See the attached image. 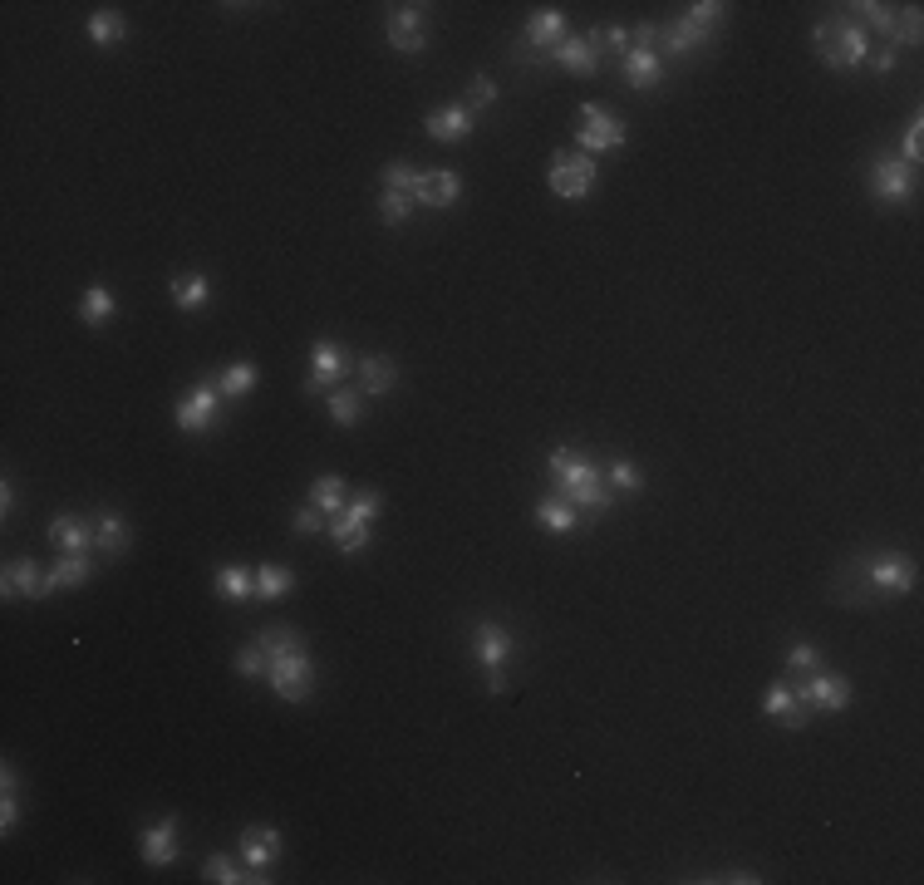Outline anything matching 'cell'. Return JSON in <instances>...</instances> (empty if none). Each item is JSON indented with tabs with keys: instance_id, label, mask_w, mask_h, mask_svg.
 Masks as SVG:
<instances>
[{
	"instance_id": "48",
	"label": "cell",
	"mask_w": 924,
	"mask_h": 885,
	"mask_svg": "<svg viewBox=\"0 0 924 885\" xmlns=\"http://www.w3.org/2000/svg\"><path fill=\"white\" fill-rule=\"evenodd\" d=\"M900 45H920V5H905V20L895 25V50Z\"/></svg>"
},
{
	"instance_id": "28",
	"label": "cell",
	"mask_w": 924,
	"mask_h": 885,
	"mask_svg": "<svg viewBox=\"0 0 924 885\" xmlns=\"http://www.w3.org/2000/svg\"><path fill=\"white\" fill-rule=\"evenodd\" d=\"M123 35H128V25H123V15H118V10L104 5V10H94V15H89V40H94L99 50H114Z\"/></svg>"
},
{
	"instance_id": "14",
	"label": "cell",
	"mask_w": 924,
	"mask_h": 885,
	"mask_svg": "<svg viewBox=\"0 0 924 885\" xmlns=\"http://www.w3.org/2000/svg\"><path fill=\"white\" fill-rule=\"evenodd\" d=\"M0 595H5V600H15V595H25V600H45V595H50V586H45L40 566H35L30 556H20V561H5Z\"/></svg>"
},
{
	"instance_id": "36",
	"label": "cell",
	"mask_w": 924,
	"mask_h": 885,
	"mask_svg": "<svg viewBox=\"0 0 924 885\" xmlns=\"http://www.w3.org/2000/svg\"><path fill=\"white\" fill-rule=\"evenodd\" d=\"M856 15H861V20H856L861 30L870 25V30L890 35V45H895V10H890V5H880V0H861V5H856Z\"/></svg>"
},
{
	"instance_id": "3",
	"label": "cell",
	"mask_w": 924,
	"mask_h": 885,
	"mask_svg": "<svg viewBox=\"0 0 924 885\" xmlns=\"http://www.w3.org/2000/svg\"><path fill=\"white\" fill-rule=\"evenodd\" d=\"M472 649H477V659H482V669H487V694H507V659H512V635H507L497 620H482V625H477V640H472Z\"/></svg>"
},
{
	"instance_id": "25",
	"label": "cell",
	"mask_w": 924,
	"mask_h": 885,
	"mask_svg": "<svg viewBox=\"0 0 924 885\" xmlns=\"http://www.w3.org/2000/svg\"><path fill=\"white\" fill-rule=\"evenodd\" d=\"M536 522L546 531H556V536H566V531L580 527V512L566 502V497H541V502H536Z\"/></svg>"
},
{
	"instance_id": "40",
	"label": "cell",
	"mask_w": 924,
	"mask_h": 885,
	"mask_svg": "<svg viewBox=\"0 0 924 885\" xmlns=\"http://www.w3.org/2000/svg\"><path fill=\"white\" fill-rule=\"evenodd\" d=\"M330 541H335L340 551H359V546L369 541V527H359V522H349V517H335V522H330Z\"/></svg>"
},
{
	"instance_id": "12",
	"label": "cell",
	"mask_w": 924,
	"mask_h": 885,
	"mask_svg": "<svg viewBox=\"0 0 924 885\" xmlns=\"http://www.w3.org/2000/svg\"><path fill=\"white\" fill-rule=\"evenodd\" d=\"M866 576L870 586L885 590V595H910L915 590V561L900 556V551H880V556H870Z\"/></svg>"
},
{
	"instance_id": "30",
	"label": "cell",
	"mask_w": 924,
	"mask_h": 885,
	"mask_svg": "<svg viewBox=\"0 0 924 885\" xmlns=\"http://www.w3.org/2000/svg\"><path fill=\"white\" fill-rule=\"evenodd\" d=\"M625 79H630V89H654V84L664 79V64H659V55L630 50V55H625Z\"/></svg>"
},
{
	"instance_id": "27",
	"label": "cell",
	"mask_w": 924,
	"mask_h": 885,
	"mask_svg": "<svg viewBox=\"0 0 924 885\" xmlns=\"http://www.w3.org/2000/svg\"><path fill=\"white\" fill-rule=\"evenodd\" d=\"M94 546H99V551H109V556H123V551L133 546V536H128V527H123V517H118V512H99Z\"/></svg>"
},
{
	"instance_id": "11",
	"label": "cell",
	"mask_w": 924,
	"mask_h": 885,
	"mask_svg": "<svg viewBox=\"0 0 924 885\" xmlns=\"http://www.w3.org/2000/svg\"><path fill=\"white\" fill-rule=\"evenodd\" d=\"M792 694H797V704H807V708H831V713H841V708L851 704V679L811 669V674L797 684V689H792Z\"/></svg>"
},
{
	"instance_id": "38",
	"label": "cell",
	"mask_w": 924,
	"mask_h": 885,
	"mask_svg": "<svg viewBox=\"0 0 924 885\" xmlns=\"http://www.w3.org/2000/svg\"><path fill=\"white\" fill-rule=\"evenodd\" d=\"M359 399H364L359 389H335V394H330V418H335V423H345V428L349 423H359V413H364Z\"/></svg>"
},
{
	"instance_id": "34",
	"label": "cell",
	"mask_w": 924,
	"mask_h": 885,
	"mask_svg": "<svg viewBox=\"0 0 924 885\" xmlns=\"http://www.w3.org/2000/svg\"><path fill=\"white\" fill-rule=\"evenodd\" d=\"M20 822V797H15V767H0V831H15Z\"/></svg>"
},
{
	"instance_id": "5",
	"label": "cell",
	"mask_w": 924,
	"mask_h": 885,
	"mask_svg": "<svg viewBox=\"0 0 924 885\" xmlns=\"http://www.w3.org/2000/svg\"><path fill=\"white\" fill-rule=\"evenodd\" d=\"M576 138H580V153L625 148V123L615 114H605L600 104H580L576 109Z\"/></svg>"
},
{
	"instance_id": "32",
	"label": "cell",
	"mask_w": 924,
	"mask_h": 885,
	"mask_svg": "<svg viewBox=\"0 0 924 885\" xmlns=\"http://www.w3.org/2000/svg\"><path fill=\"white\" fill-rule=\"evenodd\" d=\"M256 645L266 649V659H281V654H295L300 645V630H290V625H271V630H261L256 635Z\"/></svg>"
},
{
	"instance_id": "22",
	"label": "cell",
	"mask_w": 924,
	"mask_h": 885,
	"mask_svg": "<svg viewBox=\"0 0 924 885\" xmlns=\"http://www.w3.org/2000/svg\"><path fill=\"white\" fill-rule=\"evenodd\" d=\"M50 546H55L59 556L89 551V546H94V531L84 527L79 517H55V522H50Z\"/></svg>"
},
{
	"instance_id": "10",
	"label": "cell",
	"mask_w": 924,
	"mask_h": 885,
	"mask_svg": "<svg viewBox=\"0 0 924 885\" xmlns=\"http://www.w3.org/2000/svg\"><path fill=\"white\" fill-rule=\"evenodd\" d=\"M384 35H389V45L399 55H418L428 45V5H394Z\"/></svg>"
},
{
	"instance_id": "6",
	"label": "cell",
	"mask_w": 924,
	"mask_h": 885,
	"mask_svg": "<svg viewBox=\"0 0 924 885\" xmlns=\"http://www.w3.org/2000/svg\"><path fill=\"white\" fill-rule=\"evenodd\" d=\"M870 192L880 197V202H910L915 197V168L910 163H900L895 153H880L875 163H870Z\"/></svg>"
},
{
	"instance_id": "41",
	"label": "cell",
	"mask_w": 924,
	"mask_h": 885,
	"mask_svg": "<svg viewBox=\"0 0 924 885\" xmlns=\"http://www.w3.org/2000/svg\"><path fill=\"white\" fill-rule=\"evenodd\" d=\"M487 104H497V79L492 74H472V84H467V114L477 118V109H487Z\"/></svg>"
},
{
	"instance_id": "42",
	"label": "cell",
	"mask_w": 924,
	"mask_h": 885,
	"mask_svg": "<svg viewBox=\"0 0 924 885\" xmlns=\"http://www.w3.org/2000/svg\"><path fill=\"white\" fill-rule=\"evenodd\" d=\"M379 507H384V502H379V492H359V497H349L345 502V512H340V517L359 522V527H369V522L379 517Z\"/></svg>"
},
{
	"instance_id": "45",
	"label": "cell",
	"mask_w": 924,
	"mask_h": 885,
	"mask_svg": "<svg viewBox=\"0 0 924 885\" xmlns=\"http://www.w3.org/2000/svg\"><path fill=\"white\" fill-rule=\"evenodd\" d=\"M325 527H330V517H325L315 502H310V507H300V512H295V522H290L295 536H315V531H325Z\"/></svg>"
},
{
	"instance_id": "1",
	"label": "cell",
	"mask_w": 924,
	"mask_h": 885,
	"mask_svg": "<svg viewBox=\"0 0 924 885\" xmlns=\"http://www.w3.org/2000/svg\"><path fill=\"white\" fill-rule=\"evenodd\" d=\"M546 472L556 482V497H566L576 512H605L610 507V487H605V472L595 468L585 453L576 448H556L546 458Z\"/></svg>"
},
{
	"instance_id": "4",
	"label": "cell",
	"mask_w": 924,
	"mask_h": 885,
	"mask_svg": "<svg viewBox=\"0 0 924 885\" xmlns=\"http://www.w3.org/2000/svg\"><path fill=\"white\" fill-rule=\"evenodd\" d=\"M551 192L556 197H566V202H580V197H590V187H595V177H600V168H595V158L590 153H556L551 158Z\"/></svg>"
},
{
	"instance_id": "7",
	"label": "cell",
	"mask_w": 924,
	"mask_h": 885,
	"mask_svg": "<svg viewBox=\"0 0 924 885\" xmlns=\"http://www.w3.org/2000/svg\"><path fill=\"white\" fill-rule=\"evenodd\" d=\"M222 389L212 384V379H202V384H192V394H182V404H177V428L182 433H207L212 423H217V413H222Z\"/></svg>"
},
{
	"instance_id": "35",
	"label": "cell",
	"mask_w": 924,
	"mask_h": 885,
	"mask_svg": "<svg viewBox=\"0 0 924 885\" xmlns=\"http://www.w3.org/2000/svg\"><path fill=\"white\" fill-rule=\"evenodd\" d=\"M217 595H227V600L241 605V600H251V595H256V581H251L241 566H222V571H217Z\"/></svg>"
},
{
	"instance_id": "37",
	"label": "cell",
	"mask_w": 924,
	"mask_h": 885,
	"mask_svg": "<svg viewBox=\"0 0 924 885\" xmlns=\"http://www.w3.org/2000/svg\"><path fill=\"white\" fill-rule=\"evenodd\" d=\"M413 207H418V202H413L408 192H389V187H384V197H379V222H384V227H404L408 217H413Z\"/></svg>"
},
{
	"instance_id": "24",
	"label": "cell",
	"mask_w": 924,
	"mask_h": 885,
	"mask_svg": "<svg viewBox=\"0 0 924 885\" xmlns=\"http://www.w3.org/2000/svg\"><path fill=\"white\" fill-rule=\"evenodd\" d=\"M89 581V551H74V556H59L55 566H50V576H45V586H50V595L55 590H74Z\"/></svg>"
},
{
	"instance_id": "21",
	"label": "cell",
	"mask_w": 924,
	"mask_h": 885,
	"mask_svg": "<svg viewBox=\"0 0 924 885\" xmlns=\"http://www.w3.org/2000/svg\"><path fill=\"white\" fill-rule=\"evenodd\" d=\"M546 55L556 59V64H566L571 74H595L600 69V50L590 45V40H580V35H566L556 50H546Z\"/></svg>"
},
{
	"instance_id": "51",
	"label": "cell",
	"mask_w": 924,
	"mask_h": 885,
	"mask_svg": "<svg viewBox=\"0 0 924 885\" xmlns=\"http://www.w3.org/2000/svg\"><path fill=\"white\" fill-rule=\"evenodd\" d=\"M659 40H664V35H659V25H654V20H644V25L630 30V45L644 50V55H659Z\"/></svg>"
},
{
	"instance_id": "44",
	"label": "cell",
	"mask_w": 924,
	"mask_h": 885,
	"mask_svg": "<svg viewBox=\"0 0 924 885\" xmlns=\"http://www.w3.org/2000/svg\"><path fill=\"white\" fill-rule=\"evenodd\" d=\"M202 881H212V885H236V881H246V876L236 871V861H231V856H207V866H202Z\"/></svg>"
},
{
	"instance_id": "29",
	"label": "cell",
	"mask_w": 924,
	"mask_h": 885,
	"mask_svg": "<svg viewBox=\"0 0 924 885\" xmlns=\"http://www.w3.org/2000/svg\"><path fill=\"white\" fill-rule=\"evenodd\" d=\"M114 310H118V300L109 286H89L84 300H79V320H84V325H109Z\"/></svg>"
},
{
	"instance_id": "50",
	"label": "cell",
	"mask_w": 924,
	"mask_h": 885,
	"mask_svg": "<svg viewBox=\"0 0 924 885\" xmlns=\"http://www.w3.org/2000/svg\"><path fill=\"white\" fill-rule=\"evenodd\" d=\"M811 669H821V654L811 645H797L787 654V674H792V679H797V674H811Z\"/></svg>"
},
{
	"instance_id": "19",
	"label": "cell",
	"mask_w": 924,
	"mask_h": 885,
	"mask_svg": "<svg viewBox=\"0 0 924 885\" xmlns=\"http://www.w3.org/2000/svg\"><path fill=\"white\" fill-rule=\"evenodd\" d=\"M561 40H566V15L561 10H536L526 20V45L531 50H556Z\"/></svg>"
},
{
	"instance_id": "13",
	"label": "cell",
	"mask_w": 924,
	"mask_h": 885,
	"mask_svg": "<svg viewBox=\"0 0 924 885\" xmlns=\"http://www.w3.org/2000/svg\"><path fill=\"white\" fill-rule=\"evenodd\" d=\"M281 856V831L276 826H246L241 831V861L246 871H271Z\"/></svg>"
},
{
	"instance_id": "15",
	"label": "cell",
	"mask_w": 924,
	"mask_h": 885,
	"mask_svg": "<svg viewBox=\"0 0 924 885\" xmlns=\"http://www.w3.org/2000/svg\"><path fill=\"white\" fill-rule=\"evenodd\" d=\"M138 851H143V861L148 866H173L177 861V817H163V822H153L148 831H143V841H138Z\"/></svg>"
},
{
	"instance_id": "20",
	"label": "cell",
	"mask_w": 924,
	"mask_h": 885,
	"mask_svg": "<svg viewBox=\"0 0 924 885\" xmlns=\"http://www.w3.org/2000/svg\"><path fill=\"white\" fill-rule=\"evenodd\" d=\"M762 713H767V718H782L787 728H802V723L811 718V708L797 704V694H792L787 684H772V689L762 694Z\"/></svg>"
},
{
	"instance_id": "17",
	"label": "cell",
	"mask_w": 924,
	"mask_h": 885,
	"mask_svg": "<svg viewBox=\"0 0 924 885\" xmlns=\"http://www.w3.org/2000/svg\"><path fill=\"white\" fill-rule=\"evenodd\" d=\"M354 374H359V394H389V389H394V379H399L394 359H384V354H364V359H354Z\"/></svg>"
},
{
	"instance_id": "2",
	"label": "cell",
	"mask_w": 924,
	"mask_h": 885,
	"mask_svg": "<svg viewBox=\"0 0 924 885\" xmlns=\"http://www.w3.org/2000/svg\"><path fill=\"white\" fill-rule=\"evenodd\" d=\"M811 45H816V59L826 69H856V64L870 59V35L856 20H821L811 30Z\"/></svg>"
},
{
	"instance_id": "53",
	"label": "cell",
	"mask_w": 924,
	"mask_h": 885,
	"mask_svg": "<svg viewBox=\"0 0 924 885\" xmlns=\"http://www.w3.org/2000/svg\"><path fill=\"white\" fill-rule=\"evenodd\" d=\"M723 10H728V5H718V0H698V5H689V20L708 30V25H713V20H718Z\"/></svg>"
},
{
	"instance_id": "18",
	"label": "cell",
	"mask_w": 924,
	"mask_h": 885,
	"mask_svg": "<svg viewBox=\"0 0 924 885\" xmlns=\"http://www.w3.org/2000/svg\"><path fill=\"white\" fill-rule=\"evenodd\" d=\"M458 197H462L458 173L438 168V173H423V177H418V207H453Z\"/></svg>"
},
{
	"instance_id": "52",
	"label": "cell",
	"mask_w": 924,
	"mask_h": 885,
	"mask_svg": "<svg viewBox=\"0 0 924 885\" xmlns=\"http://www.w3.org/2000/svg\"><path fill=\"white\" fill-rule=\"evenodd\" d=\"M920 128H924V118L915 114V118H910V133H905V158H900V163H910V168H920V158H924V138H920Z\"/></svg>"
},
{
	"instance_id": "26",
	"label": "cell",
	"mask_w": 924,
	"mask_h": 885,
	"mask_svg": "<svg viewBox=\"0 0 924 885\" xmlns=\"http://www.w3.org/2000/svg\"><path fill=\"white\" fill-rule=\"evenodd\" d=\"M310 502L335 522L340 512H345V502H349V487H345V477H335V472H325V477H315V492H310Z\"/></svg>"
},
{
	"instance_id": "49",
	"label": "cell",
	"mask_w": 924,
	"mask_h": 885,
	"mask_svg": "<svg viewBox=\"0 0 924 885\" xmlns=\"http://www.w3.org/2000/svg\"><path fill=\"white\" fill-rule=\"evenodd\" d=\"M605 482H610V487H620V492H639V487H644V477H639L635 463H615V468L605 472Z\"/></svg>"
},
{
	"instance_id": "8",
	"label": "cell",
	"mask_w": 924,
	"mask_h": 885,
	"mask_svg": "<svg viewBox=\"0 0 924 885\" xmlns=\"http://www.w3.org/2000/svg\"><path fill=\"white\" fill-rule=\"evenodd\" d=\"M271 689H276L281 699H290V704L310 699V689H315V664H310V654H305V649L271 659Z\"/></svg>"
},
{
	"instance_id": "43",
	"label": "cell",
	"mask_w": 924,
	"mask_h": 885,
	"mask_svg": "<svg viewBox=\"0 0 924 885\" xmlns=\"http://www.w3.org/2000/svg\"><path fill=\"white\" fill-rule=\"evenodd\" d=\"M418 177L423 173H413V163H389V168H384V187H389V192H408V197L418 202Z\"/></svg>"
},
{
	"instance_id": "16",
	"label": "cell",
	"mask_w": 924,
	"mask_h": 885,
	"mask_svg": "<svg viewBox=\"0 0 924 885\" xmlns=\"http://www.w3.org/2000/svg\"><path fill=\"white\" fill-rule=\"evenodd\" d=\"M472 123H477V118L467 114V104H448V109H438V114L423 118L428 138H438V143H462V138H472Z\"/></svg>"
},
{
	"instance_id": "46",
	"label": "cell",
	"mask_w": 924,
	"mask_h": 885,
	"mask_svg": "<svg viewBox=\"0 0 924 885\" xmlns=\"http://www.w3.org/2000/svg\"><path fill=\"white\" fill-rule=\"evenodd\" d=\"M266 669H271V659H266V649L261 645H246L241 654H236V674L256 679V674H266Z\"/></svg>"
},
{
	"instance_id": "9",
	"label": "cell",
	"mask_w": 924,
	"mask_h": 885,
	"mask_svg": "<svg viewBox=\"0 0 924 885\" xmlns=\"http://www.w3.org/2000/svg\"><path fill=\"white\" fill-rule=\"evenodd\" d=\"M345 374H354V359H349V350H340L335 340H320L315 350H310V374H305V394H325V389H335Z\"/></svg>"
},
{
	"instance_id": "47",
	"label": "cell",
	"mask_w": 924,
	"mask_h": 885,
	"mask_svg": "<svg viewBox=\"0 0 924 885\" xmlns=\"http://www.w3.org/2000/svg\"><path fill=\"white\" fill-rule=\"evenodd\" d=\"M585 40H590V45H595V50H600V45H610V50H615V55H620V50H625V55H630V30H625V25H610V30H590V35H585Z\"/></svg>"
},
{
	"instance_id": "55",
	"label": "cell",
	"mask_w": 924,
	"mask_h": 885,
	"mask_svg": "<svg viewBox=\"0 0 924 885\" xmlns=\"http://www.w3.org/2000/svg\"><path fill=\"white\" fill-rule=\"evenodd\" d=\"M10 512H15V487L5 482V487H0V517H10Z\"/></svg>"
},
{
	"instance_id": "23",
	"label": "cell",
	"mask_w": 924,
	"mask_h": 885,
	"mask_svg": "<svg viewBox=\"0 0 924 885\" xmlns=\"http://www.w3.org/2000/svg\"><path fill=\"white\" fill-rule=\"evenodd\" d=\"M659 35H664V45H669L674 55H693V50H708V40H713V30L693 25L689 15H684V20H674V25H664Z\"/></svg>"
},
{
	"instance_id": "54",
	"label": "cell",
	"mask_w": 924,
	"mask_h": 885,
	"mask_svg": "<svg viewBox=\"0 0 924 885\" xmlns=\"http://www.w3.org/2000/svg\"><path fill=\"white\" fill-rule=\"evenodd\" d=\"M895 59H900L895 55V45H885V50H875V55H870V69H875V74H890V69H895Z\"/></svg>"
},
{
	"instance_id": "39",
	"label": "cell",
	"mask_w": 924,
	"mask_h": 885,
	"mask_svg": "<svg viewBox=\"0 0 924 885\" xmlns=\"http://www.w3.org/2000/svg\"><path fill=\"white\" fill-rule=\"evenodd\" d=\"M290 586H295V576H290L286 566H266V571L256 576V595H261V600H281Z\"/></svg>"
},
{
	"instance_id": "31",
	"label": "cell",
	"mask_w": 924,
	"mask_h": 885,
	"mask_svg": "<svg viewBox=\"0 0 924 885\" xmlns=\"http://www.w3.org/2000/svg\"><path fill=\"white\" fill-rule=\"evenodd\" d=\"M168 291H173V305H182V310H197V305L207 300V291H212V286H207V276H202V271H177Z\"/></svg>"
},
{
	"instance_id": "33",
	"label": "cell",
	"mask_w": 924,
	"mask_h": 885,
	"mask_svg": "<svg viewBox=\"0 0 924 885\" xmlns=\"http://www.w3.org/2000/svg\"><path fill=\"white\" fill-rule=\"evenodd\" d=\"M251 384H256V364H246V359H241V364H227V374L217 379V389H222L227 404L241 399V394H251Z\"/></svg>"
}]
</instances>
